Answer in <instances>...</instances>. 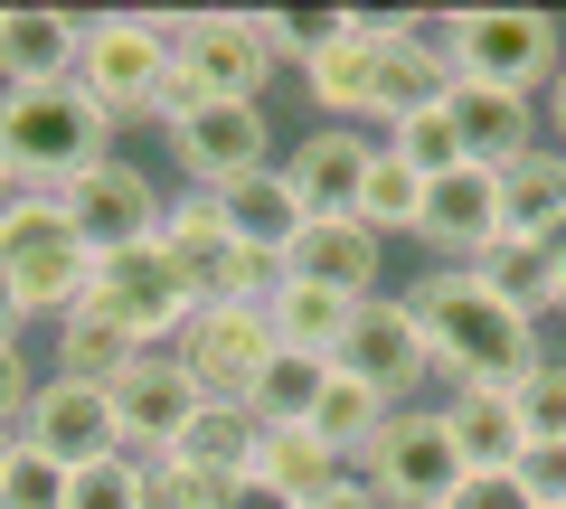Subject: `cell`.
I'll use <instances>...</instances> for the list:
<instances>
[{"instance_id": "obj_1", "label": "cell", "mask_w": 566, "mask_h": 509, "mask_svg": "<svg viewBox=\"0 0 566 509\" xmlns=\"http://www.w3.org/2000/svg\"><path fill=\"white\" fill-rule=\"evenodd\" d=\"M406 311H416L424 349H434V378L444 388H520L528 368L547 359L538 321H520L510 303H491L463 265H434L406 284Z\"/></svg>"}, {"instance_id": "obj_2", "label": "cell", "mask_w": 566, "mask_h": 509, "mask_svg": "<svg viewBox=\"0 0 566 509\" xmlns=\"http://www.w3.org/2000/svg\"><path fill=\"white\" fill-rule=\"evenodd\" d=\"M95 161H114V123L85 85H0V170L10 199H66Z\"/></svg>"}, {"instance_id": "obj_3", "label": "cell", "mask_w": 566, "mask_h": 509, "mask_svg": "<svg viewBox=\"0 0 566 509\" xmlns=\"http://www.w3.org/2000/svg\"><path fill=\"white\" fill-rule=\"evenodd\" d=\"M434 29H444V57L463 85H501V95H528V104H547V85L566 66V29L547 10H453Z\"/></svg>"}, {"instance_id": "obj_4", "label": "cell", "mask_w": 566, "mask_h": 509, "mask_svg": "<svg viewBox=\"0 0 566 509\" xmlns=\"http://www.w3.org/2000/svg\"><path fill=\"white\" fill-rule=\"evenodd\" d=\"M161 76H170V10H104V20H85L76 85L95 95V114L114 123V132L151 123Z\"/></svg>"}, {"instance_id": "obj_5", "label": "cell", "mask_w": 566, "mask_h": 509, "mask_svg": "<svg viewBox=\"0 0 566 509\" xmlns=\"http://www.w3.org/2000/svg\"><path fill=\"white\" fill-rule=\"evenodd\" d=\"M0 274H10V293H20L29 321H66V311L85 303L95 255H85V236L66 226L57 199H10L0 208Z\"/></svg>"}, {"instance_id": "obj_6", "label": "cell", "mask_w": 566, "mask_h": 509, "mask_svg": "<svg viewBox=\"0 0 566 509\" xmlns=\"http://www.w3.org/2000/svg\"><path fill=\"white\" fill-rule=\"evenodd\" d=\"M170 66L208 104H264L274 66V20L264 10H170Z\"/></svg>"}, {"instance_id": "obj_7", "label": "cell", "mask_w": 566, "mask_h": 509, "mask_svg": "<svg viewBox=\"0 0 566 509\" xmlns=\"http://www.w3.org/2000/svg\"><path fill=\"white\" fill-rule=\"evenodd\" d=\"M349 471H359V481L378 490L387 509H444V500H453V481H463V453H453L444 415L416 396V406H397V415L378 425V444H368Z\"/></svg>"}, {"instance_id": "obj_8", "label": "cell", "mask_w": 566, "mask_h": 509, "mask_svg": "<svg viewBox=\"0 0 566 509\" xmlns=\"http://www.w3.org/2000/svg\"><path fill=\"white\" fill-rule=\"evenodd\" d=\"M76 311H104L133 349H170V340L189 330V311H199V303H189V284L161 265V245H123V255H95Z\"/></svg>"}, {"instance_id": "obj_9", "label": "cell", "mask_w": 566, "mask_h": 509, "mask_svg": "<svg viewBox=\"0 0 566 509\" xmlns=\"http://www.w3.org/2000/svg\"><path fill=\"white\" fill-rule=\"evenodd\" d=\"M340 378H359V388H378L387 406H416V388L434 378V349H424L416 311H406V293H368V303H349V330H340Z\"/></svg>"}, {"instance_id": "obj_10", "label": "cell", "mask_w": 566, "mask_h": 509, "mask_svg": "<svg viewBox=\"0 0 566 509\" xmlns=\"http://www.w3.org/2000/svg\"><path fill=\"white\" fill-rule=\"evenodd\" d=\"M444 95H453L444 29L434 20H378V39H368V123L397 132L406 114H434Z\"/></svg>"}, {"instance_id": "obj_11", "label": "cell", "mask_w": 566, "mask_h": 509, "mask_svg": "<svg viewBox=\"0 0 566 509\" xmlns=\"http://www.w3.org/2000/svg\"><path fill=\"white\" fill-rule=\"evenodd\" d=\"M170 359L189 368V388L218 396V406H245L264 378V359H274V330H264V311H237V303H208L189 311V330L170 340Z\"/></svg>"}, {"instance_id": "obj_12", "label": "cell", "mask_w": 566, "mask_h": 509, "mask_svg": "<svg viewBox=\"0 0 566 509\" xmlns=\"http://www.w3.org/2000/svg\"><path fill=\"white\" fill-rule=\"evenodd\" d=\"M57 208H66V226L85 236V255H123V245H151V236H161V208L170 199L151 189V170H142V161H123V151H114V161H95Z\"/></svg>"}, {"instance_id": "obj_13", "label": "cell", "mask_w": 566, "mask_h": 509, "mask_svg": "<svg viewBox=\"0 0 566 509\" xmlns=\"http://www.w3.org/2000/svg\"><path fill=\"white\" fill-rule=\"evenodd\" d=\"M20 453H39L57 481H66V471H85V463H104V453H123L114 396L76 388V378H39V396H29V415H20Z\"/></svg>"}, {"instance_id": "obj_14", "label": "cell", "mask_w": 566, "mask_h": 509, "mask_svg": "<svg viewBox=\"0 0 566 509\" xmlns=\"http://www.w3.org/2000/svg\"><path fill=\"white\" fill-rule=\"evenodd\" d=\"M161 142H170V161H180V180L208 199V189H227V180H245V170L274 161V123H264V104H199L189 123H170Z\"/></svg>"}, {"instance_id": "obj_15", "label": "cell", "mask_w": 566, "mask_h": 509, "mask_svg": "<svg viewBox=\"0 0 566 509\" xmlns=\"http://www.w3.org/2000/svg\"><path fill=\"white\" fill-rule=\"evenodd\" d=\"M104 396H114V434H123V453H133V463L170 453V444L189 434V415L208 406V396L189 388V368L170 359V349H142V359L123 368V378H114Z\"/></svg>"}, {"instance_id": "obj_16", "label": "cell", "mask_w": 566, "mask_h": 509, "mask_svg": "<svg viewBox=\"0 0 566 509\" xmlns=\"http://www.w3.org/2000/svg\"><path fill=\"white\" fill-rule=\"evenodd\" d=\"M491 236H501V170L463 161V170H444V180H424V218H416V245H424V255L472 265Z\"/></svg>"}, {"instance_id": "obj_17", "label": "cell", "mask_w": 566, "mask_h": 509, "mask_svg": "<svg viewBox=\"0 0 566 509\" xmlns=\"http://www.w3.org/2000/svg\"><path fill=\"white\" fill-rule=\"evenodd\" d=\"M387 274V236H368L359 218H312L303 236L283 245V284H322L340 303H368Z\"/></svg>"}, {"instance_id": "obj_18", "label": "cell", "mask_w": 566, "mask_h": 509, "mask_svg": "<svg viewBox=\"0 0 566 509\" xmlns=\"http://www.w3.org/2000/svg\"><path fill=\"white\" fill-rule=\"evenodd\" d=\"M151 245H161V265L189 284V303H199V311L227 303V284H237V255H245V245L227 236V218L199 199V189H180V199L161 208V236H151Z\"/></svg>"}, {"instance_id": "obj_19", "label": "cell", "mask_w": 566, "mask_h": 509, "mask_svg": "<svg viewBox=\"0 0 566 509\" xmlns=\"http://www.w3.org/2000/svg\"><path fill=\"white\" fill-rule=\"evenodd\" d=\"M368 132H349V123H322V132H303L293 151H274V170L293 180V199H303V218H349L359 208V180H368Z\"/></svg>"}, {"instance_id": "obj_20", "label": "cell", "mask_w": 566, "mask_h": 509, "mask_svg": "<svg viewBox=\"0 0 566 509\" xmlns=\"http://www.w3.org/2000/svg\"><path fill=\"white\" fill-rule=\"evenodd\" d=\"M444 114H453V132H463V161H482V170H510V161H528V151L547 142V114L528 95H501V85H463L453 76Z\"/></svg>"}, {"instance_id": "obj_21", "label": "cell", "mask_w": 566, "mask_h": 509, "mask_svg": "<svg viewBox=\"0 0 566 509\" xmlns=\"http://www.w3.org/2000/svg\"><path fill=\"white\" fill-rule=\"evenodd\" d=\"M85 20L66 10H0V85H76Z\"/></svg>"}, {"instance_id": "obj_22", "label": "cell", "mask_w": 566, "mask_h": 509, "mask_svg": "<svg viewBox=\"0 0 566 509\" xmlns=\"http://www.w3.org/2000/svg\"><path fill=\"white\" fill-rule=\"evenodd\" d=\"M434 415H444L463 471H520L528 425H520V406H510V388H444V406H434Z\"/></svg>"}, {"instance_id": "obj_23", "label": "cell", "mask_w": 566, "mask_h": 509, "mask_svg": "<svg viewBox=\"0 0 566 509\" xmlns=\"http://www.w3.org/2000/svg\"><path fill=\"white\" fill-rule=\"evenodd\" d=\"M463 274L491 293V303H510L520 321H557V255H547L538 236H510V226H501Z\"/></svg>"}, {"instance_id": "obj_24", "label": "cell", "mask_w": 566, "mask_h": 509, "mask_svg": "<svg viewBox=\"0 0 566 509\" xmlns=\"http://www.w3.org/2000/svg\"><path fill=\"white\" fill-rule=\"evenodd\" d=\"M208 208L227 218V236H237V245H264V255H283V245L312 226L303 199H293V180H283L274 161L245 170V180H227V189H208Z\"/></svg>"}, {"instance_id": "obj_25", "label": "cell", "mask_w": 566, "mask_h": 509, "mask_svg": "<svg viewBox=\"0 0 566 509\" xmlns=\"http://www.w3.org/2000/svg\"><path fill=\"white\" fill-rule=\"evenodd\" d=\"M255 481H264V490H283L293 509H312L322 490H340V481H349V453H331L312 425H264V444H255Z\"/></svg>"}, {"instance_id": "obj_26", "label": "cell", "mask_w": 566, "mask_h": 509, "mask_svg": "<svg viewBox=\"0 0 566 509\" xmlns=\"http://www.w3.org/2000/svg\"><path fill=\"white\" fill-rule=\"evenodd\" d=\"M133 359H142V349L123 340L104 311H66V321H48V378H76V388H114Z\"/></svg>"}, {"instance_id": "obj_27", "label": "cell", "mask_w": 566, "mask_h": 509, "mask_svg": "<svg viewBox=\"0 0 566 509\" xmlns=\"http://www.w3.org/2000/svg\"><path fill=\"white\" fill-rule=\"evenodd\" d=\"M501 226L510 236H538V245L566 226V151L557 142H538L528 161L501 170Z\"/></svg>"}, {"instance_id": "obj_28", "label": "cell", "mask_w": 566, "mask_h": 509, "mask_svg": "<svg viewBox=\"0 0 566 509\" xmlns=\"http://www.w3.org/2000/svg\"><path fill=\"white\" fill-rule=\"evenodd\" d=\"M255 444H264V425L245 406H218V396H208L199 415H189V434L170 453H180L189 471H199V481H245V471H255Z\"/></svg>"}, {"instance_id": "obj_29", "label": "cell", "mask_w": 566, "mask_h": 509, "mask_svg": "<svg viewBox=\"0 0 566 509\" xmlns=\"http://www.w3.org/2000/svg\"><path fill=\"white\" fill-rule=\"evenodd\" d=\"M264 330H274V349H293V359H340V330H349V303L322 284H283L274 311H264Z\"/></svg>"}, {"instance_id": "obj_30", "label": "cell", "mask_w": 566, "mask_h": 509, "mask_svg": "<svg viewBox=\"0 0 566 509\" xmlns=\"http://www.w3.org/2000/svg\"><path fill=\"white\" fill-rule=\"evenodd\" d=\"M349 218H359L368 236H416V218H424V180L378 142V151H368V180H359V208H349Z\"/></svg>"}, {"instance_id": "obj_31", "label": "cell", "mask_w": 566, "mask_h": 509, "mask_svg": "<svg viewBox=\"0 0 566 509\" xmlns=\"http://www.w3.org/2000/svg\"><path fill=\"white\" fill-rule=\"evenodd\" d=\"M322 388H331V359H293V349H274L264 378H255V396H245V415H255V425H312Z\"/></svg>"}, {"instance_id": "obj_32", "label": "cell", "mask_w": 566, "mask_h": 509, "mask_svg": "<svg viewBox=\"0 0 566 509\" xmlns=\"http://www.w3.org/2000/svg\"><path fill=\"white\" fill-rule=\"evenodd\" d=\"M368 39H378V20H368L359 39H340L322 66H303V85H312V104H322V123L368 132Z\"/></svg>"}, {"instance_id": "obj_33", "label": "cell", "mask_w": 566, "mask_h": 509, "mask_svg": "<svg viewBox=\"0 0 566 509\" xmlns=\"http://www.w3.org/2000/svg\"><path fill=\"white\" fill-rule=\"evenodd\" d=\"M387 396L378 388H359V378H340V368H331V388H322V406H312V434H322L331 453H349V463H359L368 444H378V425H387Z\"/></svg>"}, {"instance_id": "obj_34", "label": "cell", "mask_w": 566, "mask_h": 509, "mask_svg": "<svg viewBox=\"0 0 566 509\" xmlns=\"http://www.w3.org/2000/svg\"><path fill=\"white\" fill-rule=\"evenodd\" d=\"M387 151H397L406 170H416V180H444V170H463V132H453V114L444 104H434V114H406L397 132H378Z\"/></svg>"}, {"instance_id": "obj_35", "label": "cell", "mask_w": 566, "mask_h": 509, "mask_svg": "<svg viewBox=\"0 0 566 509\" xmlns=\"http://www.w3.org/2000/svg\"><path fill=\"white\" fill-rule=\"evenodd\" d=\"M57 509H142V463H133V453H104V463L66 471Z\"/></svg>"}, {"instance_id": "obj_36", "label": "cell", "mask_w": 566, "mask_h": 509, "mask_svg": "<svg viewBox=\"0 0 566 509\" xmlns=\"http://www.w3.org/2000/svg\"><path fill=\"white\" fill-rule=\"evenodd\" d=\"M510 406H520L528 444H566V359H557V349H547L520 388H510Z\"/></svg>"}, {"instance_id": "obj_37", "label": "cell", "mask_w": 566, "mask_h": 509, "mask_svg": "<svg viewBox=\"0 0 566 509\" xmlns=\"http://www.w3.org/2000/svg\"><path fill=\"white\" fill-rule=\"evenodd\" d=\"M142 509H218V481H199L180 453H151L142 463Z\"/></svg>"}, {"instance_id": "obj_38", "label": "cell", "mask_w": 566, "mask_h": 509, "mask_svg": "<svg viewBox=\"0 0 566 509\" xmlns=\"http://www.w3.org/2000/svg\"><path fill=\"white\" fill-rule=\"evenodd\" d=\"M29 396H39V359H29V340H0V434H20Z\"/></svg>"}, {"instance_id": "obj_39", "label": "cell", "mask_w": 566, "mask_h": 509, "mask_svg": "<svg viewBox=\"0 0 566 509\" xmlns=\"http://www.w3.org/2000/svg\"><path fill=\"white\" fill-rule=\"evenodd\" d=\"M444 509H538V500H528V481H520V471H463Z\"/></svg>"}, {"instance_id": "obj_40", "label": "cell", "mask_w": 566, "mask_h": 509, "mask_svg": "<svg viewBox=\"0 0 566 509\" xmlns=\"http://www.w3.org/2000/svg\"><path fill=\"white\" fill-rule=\"evenodd\" d=\"M0 509H57V471H48L39 453H10V471H0Z\"/></svg>"}, {"instance_id": "obj_41", "label": "cell", "mask_w": 566, "mask_h": 509, "mask_svg": "<svg viewBox=\"0 0 566 509\" xmlns=\"http://www.w3.org/2000/svg\"><path fill=\"white\" fill-rule=\"evenodd\" d=\"M520 481H528L538 509H566V444H528L520 453Z\"/></svg>"}, {"instance_id": "obj_42", "label": "cell", "mask_w": 566, "mask_h": 509, "mask_svg": "<svg viewBox=\"0 0 566 509\" xmlns=\"http://www.w3.org/2000/svg\"><path fill=\"white\" fill-rule=\"evenodd\" d=\"M218 509H293V500H283V490H264L255 471H245V481H218Z\"/></svg>"}, {"instance_id": "obj_43", "label": "cell", "mask_w": 566, "mask_h": 509, "mask_svg": "<svg viewBox=\"0 0 566 509\" xmlns=\"http://www.w3.org/2000/svg\"><path fill=\"white\" fill-rule=\"evenodd\" d=\"M312 509H387V500H378V490L359 481V471H349V481H340V490H322V500H312Z\"/></svg>"}, {"instance_id": "obj_44", "label": "cell", "mask_w": 566, "mask_h": 509, "mask_svg": "<svg viewBox=\"0 0 566 509\" xmlns=\"http://www.w3.org/2000/svg\"><path fill=\"white\" fill-rule=\"evenodd\" d=\"M0 340H29V311H20V293H10V274H0Z\"/></svg>"}, {"instance_id": "obj_45", "label": "cell", "mask_w": 566, "mask_h": 509, "mask_svg": "<svg viewBox=\"0 0 566 509\" xmlns=\"http://www.w3.org/2000/svg\"><path fill=\"white\" fill-rule=\"evenodd\" d=\"M547 132H557V151H566V66H557V85H547Z\"/></svg>"}, {"instance_id": "obj_46", "label": "cell", "mask_w": 566, "mask_h": 509, "mask_svg": "<svg viewBox=\"0 0 566 509\" xmlns=\"http://www.w3.org/2000/svg\"><path fill=\"white\" fill-rule=\"evenodd\" d=\"M547 255H557V321H566V226L547 236Z\"/></svg>"}, {"instance_id": "obj_47", "label": "cell", "mask_w": 566, "mask_h": 509, "mask_svg": "<svg viewBox=\"0 0 566 509\" xmlns=\"http://www.w3.org/2000/svg\"><path fill=\"white\" fill-rule=\"evenodd\" d=\"M10 453H20V434H0V471H10Z\"/></svg>"}, {"instance_id": "obj_48", "label": "cell", "mask_w": 566, "mask_h": 509, "mask_svg": "<svg viewBox=\"0 0 566 509\" xmlns=\"http://www.w3.org/2000/svg\"><path fill=\"white\" fill-rule=\"evenodd\" d=\"M0 208H10V170H0Z\"/></svg>"}]
</instances>
